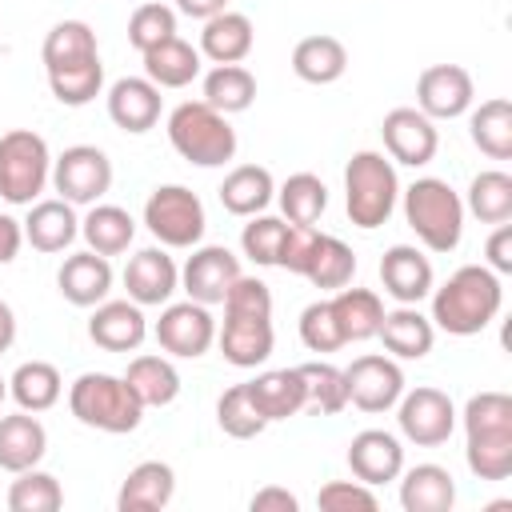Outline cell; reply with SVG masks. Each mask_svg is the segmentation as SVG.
I'll return each mask as SVG.
<instances>
[{
    "instance_id": "obj_1",
    "label": "cell",
    "mask_w": 512,
    "mask_h": 512,
    "mask_svg": "<svg viewBox=\"0 0 512 512\" xmlns=\"http://www.w3.org/2000/svg\"><path fill=\"white\" fill-rule=\"evenodd\" d=\"M428 296H432L428 320L436 328H444L448 336H476L500 316L504 284L488 264H464Z\"/></svg>"
},
{
    "instance_id": "obj_2",
    "label": "cell",
    "mask_w": 512,
    "mask_h": 512,
    "mask_svg": "<svg viewBox=\"0 0 512 512\" xmlns=\"http://www.w3.org/2000/svg\"><path fill=\"white\" fill-rule=\"evenodd\" d=\"M404 220L428 252H452L464 236V200L440 176H420L404 192Z\"/></svg>"
},
{
    "instance_id": "obj_3",
    "label": "cell",
    "mask_w": 512,
    "mask_h": 512,
    "mask_svg": "<svg viewBox=\"0 0 512 512\" xmlns=\"http://www.w3.org/2000/svg\"><path fill=\"white\" fill-rule=\"evenodd\" d=\"M68 408L84 428L112 432V436L136 432L144 420V404L136 400L128 380L112 372H80L68 388Z\"/></svg>"
},
{
    "instance_id": "obj_4",
    "label": "cell",
    "mask_w": 512,
    "mask_h": 512,
    "mask_svg": "<svg viewBox=\"0 0 512 512\" xmlns=\"http://www.w3.org/2000/svg\"><path fill=\"white\" fill-rule=\"evenodd\" d=\"M168 140L196 168H220L236 156V128L204 100H184L168 112Z\"/></svg>"
},
{
    "instance_id": "obj_5",
    "label": "cell",
    "mask_w": 512,
    "mask_h": 512,
    "mask_svg": "<svg viewBox=\"0 0 512 512\" xmlns=\"http://www.w3.org/2000/svg\"><path fill=\"white\" fill-rule=\"evenodd\" d=\"M396 200H400V180L384 152L364 148L344 164V208L356 228L372 232L388 224V216L396 212Z\"/></svg>"
},
{
    "instance_id": "obj_6",
    "label": "cell",
    "mask_w": 512,
    "mask_h": 512,
    "mask_svg": "<svg viewBox=\"0 0 512 512\" xmlns=\"http://www.w3.org/2000/svg\"><path fill=\"white\" fill-rule=\"evenodd\" d=\"M52 180L48 140L32 128H12L0 136V196L8 204H32Z\"/></svg>"
},
{
    "instance_id": "obj_7",
    "label": "cell",
    "mask_w": 512,
    "mask_h": 512,
    "mask_svg": "<svg viewBox=\"0 0 512 512\" xmlns=\"http://www.w3.org/2000/svg\"><path fill=\"white\" fill-rule=\"evenodd\" d=\"M144 224L164 248H196L204 228H208V216H204V204L192 188L160 184L144 200Z\"/></svg>"
},
{
    "instance_id": "obj_8",
    "label": "cell",
    "mask_w": 512,
    "mask_h": 512,
    "mask_svg": "<svg viewBox=\"0 0 512 512\" xmlns=\"http://www.w3.org/2000/svg\"><path fill=\"white\" fill-rule=\"evenodd\" d=\"M52 188L60 200L76 204H96L112 188V160L96 144H72L52 160Z\"/></svg>"
},
{
    "instance_id": "obj_9",
    "label": "cell",
    "mask_w": 512,
    "mask_h": 512,
    "mask_svg": "<svg viewBox=\"0 0 512 512\" xmlns=\"http://www.w3.org/2000/svg\"><path fill=\"white\" fill-rule=\"evenodd\" d=\"M396 424H400L404 440H412L420 448H436L456 432L452 396L432 388V384H420V388H412L396 400Z\"/></svg>"
},
{
    "instance_id": "obj_10",
    "label": "cell",
    "mask_w": 512,
    "mask_h": 512,
    "mask_svg": "<svg viewBox=\"0 0 512 512\" xmlns=\"http://www.w3.org/2000/svg\"><path fill=\"white\" fill-rule=\"evenodd\" d=\"M152 336H156V344H160L168 356L196 360V356H204V352L216 344V320H212L208 304L180 300V304H164V312H160Z\"/></svg>"
},
{
    "instance_id": "obj_11",
    "label": "cell",
    "mask_w": 512,
    "mask_h": 512,
    "mask_svg": "<svg viewBox=\"0 0 512 512\" xmlns=\"http://www.w3.org/2000/svg\"><path fill=\"white\" fill-rule=\"evenodd\" d=\"M344 388H348V404H356L360 412H388L404 396V372L392 356L368 352L344 368Z\"/></svg>"
},
{
    "instance_id": "obj_12",
    "label": "cell",
    "mask_w": 512,
    "mask_h": 512,
    "mask_svg": "<svg viewBox=\"0 0 512 512\" xmlns=\"http://www.w3.org/2000/svg\"><path fill=\"white\" fill-rule=\"evenodd\" d=\"M240 276V256L228 252L224 244H204V248H192V256L184 260L180 268V284L188 292V300L196 304H224L232 280Z\"/></svg>"
},
{
    "instance_id": "obj_13",
    "label": "cell",
    "mask_w": 512,
    "mask_h": 512,
    "mask_svg": "<svg viewBox=\"0 0 512 512\" xmlns=\"http://www.w3.org/2000/svg\"><path fill=\"white\" fill-rule=\"evenodd\" d=\"M472 76L460 64H432L416 80V108L428 120H456L472 108Z\"/></svg>"
},
{
    "instance_id": "obj_14",
    "label": "cell",
    "mask_w": 512,
    "mask_h": 512,
    "mask_svg": "<svg viewBox=\"0 0 512 512\" xmlns=\"http://www.w3.org/2000/svg\"><path fill=\"white\" fill-rule=\"evenodd\" d=\"M380 136H384V152L408 168H424L440 148L436 124L420 108H392L380 124Z\"/></svg>"
},
{
    "instance_id": "obj_15",
    "label": "cell",
    "mask_w": 512,
    "mask_h": 512,
    "mask_svg": "<svg viewBox=\"0 0 512 512\" xmlns=\"http://www.w3.org/2000/svg\"><path fill=\"white\" fill-rule=\"evenodd\" d=\"M380 284L396 304H420L436 288L432 260L416 244H392L380 256Z\"/></svg>"
},
{
    "instance_id": "obj_16",
    "label": "cell",
    "mask_w": 512,
    "mask_h": 512,
    "mask_svg": "<svg viewBox=\"0 0 512 512\" xmlns=\"http://www.w3.org/2000/svg\"><path fill=\"white\" fill-rule=\"evenodd\" d=\"M124 288H128V300H136L140 308L168 304L172 292L180 288V268L164 252V244L160 248H140L124 268Z\"/></svg>"
},
{
    "instance_id": "obj_17",
    "label": "cell",
    "mask_w": 512,
    "mask_h": 512,
    "mask_svg": "<svg viewBox=\"0 0 512 512\" xmlns=\"http://www.w3.org/2000/svg\"><path fill=\"white\" fill-rule=\"evenodd\" d=\"M348 468L360 484L376 488V484H388V480H400L404 472V448L392 432L384 428H364L352 436L348 444Z\"/></svg>"
},
{
    "instance_id": "obj_18",
    "label": "cell",
    "mask_w": 512,
    "mask_h": 512,
    "mask_svg": "<svg viewBox=\"0 0 512 512\" xmlns=\"http://www.w3.org/2000/svg\"><path fill=\"white\" fill-rule=\"evenodd\" d=\"M88 336L104 352H136L148 336V316L136 300H100L88 320Z\"/></svg>"
},
{
    "instance_id": "obj_19",
    "label": "cell",
    "mask_w": 512,
    "mask_h": 512,
    "mask_svg": "<svg viewBox=\"0 0 512 512\" xmlns=\"http://www.w3.org/2000/svg\"><path fill=\"white\" fill-rule=\"evenodd\" d=\"M56 284H60V296L68 304L96 308L112 292V264H108V256H100L92 248L72 252V256H64V264L56 272Z\"/></svg>"
},
{
    "instance_id": "obj_20",
    "label": "cell",
    "mask_w": 512,
    "mask_h": 512,
    "mask_svg": "<svg viewBox=\"0 0 512 512\" xmlns=\"http://www.w3.org/2000/svg\"><path fill=\"white\" fill-rule=\"evenodd\" d=\"M216 344L232 368H256L276 348L272 316H228L224 312V328L216 332Z\"/></svg>"
},
{
    "instance_id": "obj_21",
    "label": "cell",
    "mask_w": 512,
    "mask_h": 512,
    "mask_svg": "<svg viewBox=\"0 0 512 512\" xmlns=\"http://www.w3.org/2000/svg\"><path fill=\"white\" fill-rule=\"evenodd\" d=\"M108 116L116 128L140 136L160 124V88L148 76H124L108 88Z\"/></svg>"
},
{
    "instance_id": "obj_22",
    "label": "cell",
    "mask_w": 512,
    "mask_h": 512,
    "mask_svg": "<svg viewBox=\"0 0 512 512\" xmlns=\"http://www.w3.org/2000/svg\"><path fill=\"white\" fill-rule=\"evenodd\" d=\"M172 496H176V472H172V464L144 460V464H136L124 476V484L116 492V508L120 512H160V508L172 504Z\"/></svg>"
},
{
    "instance_id": "obj_23",
    "label": "cell",
    "mask_w": 512,
    "mask_h": 512,
    "mask_svg": "<svg viewBox=\"0 0 512 512\" xmlns=\"http://www.w3.org/2000/svg\"><path fill=\"white\" fill-rule=\"evenodd\" d=\"M376 336L384 340L392 360H424L432 352V344H436V324L416 304H400V308L384 312Z\"/></svg>"
},
{
    "instance_id": "obj_24",
    "label": "cell",
    "mask_w": 512,
    "mask_h": 512,
    "mask_svg": "<svg viewBox=\"0 0 512 512\" xmlns=\"http://www.w3.org/2000/svg\"><path fill=\"white\" fill-rule=\"evenodd\" d=\"M48 452V432L44 424L36 420V412H12V416H0V468L4 472H24V468H36Z\"/></svg>"
},
{
    "instance_id": "obj_25",
    "label": "cell",
    "mask_w": 512,
    "mask_h": 512,
    "mask_svg": "<svg viewBox=\"0 0 512 512\" xmlns=\"http://www.w3.org/2000/svg\"><path fill=\"white\" fill-rule=\"evenodd\" d=\"M252 44H256V28H252V20L244 12L224 8V12L204 20L200 56H208L212 64H240V60H248Z\"/></svg>"
},
{
    "instance_id": "obj_26",
    "label": "cell",
    "mask_w": 512,
    "mask_h": 512,
    "mask_svg": "<svg viewBox=\"0 0 512 512\" xmlns=\"http://www.w3.org/2000/svg\"><path fill=\"white\" fill-rule=\"evenodd\" d=\"M20 224H24V240L36 252H64L80 236V220H76L72 204L60 196L28 204V220H20Z\"/></svg>"
},
{
    "instance_id": "obj_27",
    "label": "cell",
    "mask_w": 512,
    "mask_h": 512,
    "mask_svg": "<svg viewBox=\"0 0 512 512\" xmlns=\"http://www.w3.org/2000/svg\"><path fill=\"white\" fill-rule=\"evenodd\" d=\"M248 396L256 404V412L276 424V420H288L304 408V376L300 368H272V372H260L256 380H248Z\"/></svg>"
},
{
    "instance_id": "obj_28",
    "label": "cell",
    "mask_w": 512,
    "mask_h": 512,
    "mask_svg": "<svg viewBox=\"0 0 512 512\" xmlns=\"http://www.w3.org/2000/svg\"><path fill=\"white\" fill-rule=\"evenodd\" d=\"M456 480L440 464H416L400 480V508L404 512H452Z\"/></svg>"
},
{
    "instance_id": "obj_29",
    "label": "cell",
    "mask_w": 512,
    "mask_h": 512,
    "mask_svg": "<svg viewBox=\"0 0 512 512\" xmlns=\"http://www.w3.org/2000/svg\"><path fill=\"white\" fill-rule=\"evenodd\" d=\"M292 72L304 84H336L348 72V48L336 36H324V32L304 36L292 48Z\"/></svg>"
},
{
    "instance_id": "obj_30",
    "label": "cell",
    "mask_w": 512,
    "mask_h": 512,
    "mask_svg": "<svg viewBox=\"0 0 512 512\" xmlns=\"http://www.w3.org/2000/svg\"><path fill=\"white\" fill-rule=\"evenodd\" d=\"M272 196H276V180L264 164H240L220 184V204L232 216H256L272 204Z\"/></svg>"
},
{
    "instance_id": "obj_31",
    "label": "cell",
    "mask_w": 512,
    "mask_h": 512,
    "mask_svg": "<svg viewBox=\"0 0 512 512\" xmlns=\"http://www.w3.org/2000/svg\"><path fill=\"white\" fill-rule=\"evenodd\" d=\"M124 380H128V388L136 392V400L144 408H164L180 396V372L168 356H152V352L132 356Z\"/></svg>"
},
{
    "instance_id": "obj_32",
    "label": "cell",
    "mask_w": 512,
    "mask_h": 512,
    "mask_svg": "<svg viewBox=\"0 0 512 512\" xmlns=\"http://www.w3.org/2000/svg\"><path fill=\"white\" fill-rule=\"evenodd\" d=\"M140 56H144V76L156 88H188L200 76V48H192L180 36H172V40H164Z\"/></svg>"
},
{
    "instance_id": "obj_33",
    "label": "cell",
    "mask_w": 512,
    "mask_h": 512,
    "mask_svg": "<svg viewBox=\"0 0 512 512\" xmlns=\"http://www.w3.org/2000/svg\"><path fill=\"white\" fill-rule=\"evenodd\" d=\"M80 236L100 256H120L136 240V220L120 204H88V216L80 220Z\"/></svg>"
},
{
    "instance_id": "obj_34",
    "label": "cell",
    "mask_w": 512,
    "mask_h": 512,
    "mask_svg": "<svg viewBox=\"0 0 512 512\" xmlns=\"http://www.w3.org/2000/svg\"><path fill=\"white\" fill-rule=\"evenodd\" d=\"M332 312H336V324L344 332V344L372 340L380 332V320H384V300L372 288H348L344 284L332 296Z\"/></svg>"
},
{
    "instance_id": "obj_35",
    "label": "cell",
    "mask_w": 512,
    "mask_h": 512,
    "mask_svg": "<svg viewBox=\"0 0 512 512\" xmlns=\"http://www.w3.org/2000/svg\"><path fill=\"white\" fill-rule=\"evenodd\" d=\"M468 136L472 144L492 156V160H512V104L504 96L484 100L472 116H468Z\"/></svg>"
},
{
    "instance_id": "obj_36",
    "label": "cell",
    "mask_w": 512,
    "mask_h": 512,
    "mask_svg": "<svg viewBox=\"0 0 512 512\" xmlns=\"http://www.w3.org/2000/svg\"><path fill=\"white\" fill-rule=\"evenodd\" d=\"M352 276H356V252H352L340 236L316 232V244H312L304 280H312V284L324 288V292H336V288L352 284Z\"/></svg>"
},
{
    "instance_id": "obj_37",
    "label": "cell",
    "mask_w": 512,
    "mask_h": 512,
    "mask_svg": "<svg viewBox=\"0 0 512 512\" xmlns=\"http://www.w3.org/2000/svg\"><path fill=\"white\" fill-rule=\"evenodd\" d=\"M60 392H64V380H60L56 364H48V360H28L8 380V396L24 412H48L60 400Z\"/></svg>"
},
{
    "instance_id": "obj_38",
    "label": "cell",
    "mask_w": 512,
    "mask_h": 512,
    "mask_svg": "<svg viewBox=\"0 0 512 512\" xmlns=\"http://www.w3.org/2000/svg\"><path fill=\"white\" fill-rule=\"evenodd\" d=\"M256 100V76L244 64H216L204 76V104H212L216 112L232 116V112H248Z\"/></svg>"
},
{
    "instance_id": "obj_39",
    "label": "cell",
    "mask_w": 512,
    "mask_h": 512,
    "mask_svg": "<svg viewBox=\"0 0 512 512\" xmlns=\"http://www.w3.org/2000/svg\"><path fill=\"white\" fill-rule=\"evenodd\" d=\"M464 212H472L480 224L512 220V176L500 172V168H488V172L472 176L468 196H464Z\"/></svg>"
},
{
    "instance_id": "obj_40",
    "label": "cell",
    "mask_w": 512,
    "mask_h": 512,
    "mask_svg": "<svg viewBox=\"0 0 512 512\" xmlns=\"http://www.w3.org/2000/svg\"><path fill=\"white\" fill-rule=\"evenodd\" d=\"M92 56H100V48H96V32L84 20H60V24H52V32L40 44L44 72L48 68H64V64H80V60H92Z\"/></svg>"
},
{
    "instance_id": "obj_41",
    "label": "cell",
    "mask_w": 512,
    "mask_h": 512,
    "mask_svg": "<svg viewBox=\"0 0 512 512\" xmlns=\"http://www.w3.org/2000/svg\"><path fill=\"white\" fill-rule=\"evenodd\" d=\"M48 88L64 108H84L100 96L104 88V64L100 56L80 60V64H64V68H48Z\"/></svg>"
},
{
    "instance_id": "obj_42",
    "label": "cell",
    "mask_w": 512,
    "mask_h": 512,
    "mask_svg": "<svg viewBox=\"0 0 512 512\" xmlns=\"http://www.w3.org/2000/svg\"><path fill=\"white\" fill-rule=\"evenodd\" d=\"M300 376H304V408H312L316 416H336L348 408L344 368H336L328 360H308V364H300Z\"/></svg>"
},
{
    "instance_id": "obj_43",
    "label": "cell",
    "mask_w": 512,
    "mask_h": 512,
    "mask_svg": "<svg viewBox=\"0 0 512 512\" xmlns=\"http://www.w3.org/2000/svg\"><path fill=\"white\" fill-rule=\"evenodd\" d=\"M276 200H280V212H284L288 224H316L324 216V208H328V188H324L320 176L296 172V176H288L280 184Z\"/></svg>"
},
{
    "instance_id": "obj_44",
    "label": "cell",
    "mask_w": 512,
    "mask_h": 512,
    "mask_svg": "<svg viewBox=\"0 0 512 512\" xmlns=\"http://www.w3.org/2000/svg\"><path fill=\"white\" fill-rule=\"evenodd\" d=\"M60 504H64V488L52 472L24 468L8 484V508L12 512H56Z\"/></svg>"
},
{
    "instance_id": "obj_45",
    "label": "cell",
    "mask_w": 512,
    "mask_h": 512,
    "mask_svg": "<svg viewBox=\"0 0 512 512\" xmlns=\"http://www.w3.org/2000/svg\"><path fill=\"white\" fill-rule=\"evenodd\" d=\"M216 424H220V432L232 436V440H252V436H260V432L268 428V420L256 412V404H252V396H248V384H232V388L216 400Z\"/></svg>"
},
{
    "instance_id": "obj_46",
    "label": "cell",
    "mask_w": 512,
    "mask_h": 512,
    "mask_svg": "<svg viewBox=\"0 0 512 512\" xmlns=\"http://www.w3.org/2000/svg\"><path fill=\"white\" fill-rule=\"evenodd\" d=\"M464 460L476 480H508L512 476V432L496 436H468Z\"/></svg>"
},
{
    "instance_id": "obj_47",
    "label": "cell",
    "mask_w": 512,
    "mask_h": 512,
    "mask_svg": "<svg viewBox=\"0 0 512 512\" xmlns=\"http://www.w3.org/2000/svg\"><path fill=\"white\" fill-rule=\"evenodd\" d=\"M512 432V396L508 392H476L464 404V436H496Z\"/></svg>"
},
{
    "instance_id": "obj_48",
    "label": "cell",
    "mask_w": 512,
    "mask_h": 512,
    "mask_svg": "<svg viewBox=\"0 0 512 512\" xmlns=\"http://www.w3.org/2000/svg\"><path fill=\"white\" fill-rule=\"evenodd\" d=\"M172 36H176V8H168V4H160V0L140 4V8L128 16V44H132L136 52H148V48L172 40Z\"/></svg>"
},
{
    "instance_id": "obj_49",
    "label": "cell",
    "mask_w": 512,
    "mask_h": 512,
    "mask_svg": "<svg viewBox=\"0 0 512 512\" xmlns=\"http://www.w3.org/2000/svg\"><path fill=\"white\" fill-rule=\"evenodd\" d=\"M284 232H288V220L256 212V216H248V224H244V232H240V248H244V256H248V260H256V264L272 268V264L280 260Z\"/></svg>"
},
{
    "instance_id": "obj_50",
    "label": "cell",
    "mask_w": 512,
    "mask_h": 512,
    "mask_svg": "<svg viewBox=\"0 0 512 512\" xmlns=\"http://www.w3.org/2000/svg\"><path fill=\"white\" fill-rule=\"evenodd\" d=\"M300 340L308 352H336L344 348V332L336 324V312H332V300H316L300 312Z\"/></svg>"
},
{
    "instance_id": "obj_51",
    "label": "cell",
    "mask_w": 512,
    "mask_h": 512,
    "mask_svg": "<svg viewBox=\"0 0 512 512\" xmlns=\"http://www.w3.org/2000/svg\"><path fill=\"white\" fill-rule=\"evenodd\" d=\"M224 312L228 316H272V288L264 280L240 272L224 296Z\"/></svg>"
},
{
    "instance_id": "obj_52",
    "label": "cell",
    "mask_w": 512,
    "mask_h": 512,
    "mask_svg": "<svg viewBox=\"0 0 512 512\" xmlns=\"http://www.w3.org/2000/svg\"><path fill=\"white\" fill-rule=\"evenodd\" d=\"M316 504H320L324 512H352V508L372 512L380 500H376V492H372L368 484H360V480H328V484L320 488Z\"/></svg>"
},
{
    "instance_id": "obj_53",
    "label": "cell",
    "mask_w": 512,
    "mask_h": 512,
    "mask_svg": "<svg viewBox=\"0 0 512 512\" xmlns=\"http://www.w3.org/2000/svg\"><path fill=\"white\" fill-rule=\"evenodd\" d=\"M312 244H316V224H288L284 232V244H280V268L304 276L308 268V256H312Z\"/></svg>"
},
{
    "instance_id": "obj_54",
    "label": "cell",
    "mask_w": 512,
    "mask_h": 512,
    "mask_svg": "<svg viewBox=\"0 0 512 512\" xmlns=\"http://www.w3.org/2000/svg\"><path fill=\"white\" fill-rule=\"evenodd\" d=\"M484 256H488V268H492L496 276H508V272H512V224H508V220L496 224V232H492L488 244H484Z\"/></svg>"
},
{
    "instance_id": "obj_55",
    "label": "cell",
    "mask_w": 512,
    "mask_h": 512,
    "mask_svg": "<svg viewBox=\"0 0 512 512\" xmlns=\"http://www.w3.org/2000/svg\"><path fill=\"white\" fill-rule=\"evenodd\" d=\"M296 508H300V500L288 488H276V484H268L252 496V512H296Z\"/></svg>"
},
{
    "instance_id": "obj_56",
    "label": "cell",
    "mask_w": 512,
    "mask_h": 512,
    "mask_svg": "<svg viewBox=\"0 0 512 512\" xmlns=\"http://www.w3.org/2000/svg\"><path fill=\"white\" fill-rule=\"evenodd\" d=\"M24 244V224L8 212H0V264H12Z\"/></svg>"
},
{
    "instance_id": "obj_57",
    "label": "cell",
    "mask_w": 512,
    "mask_h": 512,
    "mask_svg": "<svg viewBox=\"0 0 512 512\" xmlns=\"http://www.w3.org/2000/svg\"><path fill=\"white\" fill-rule=\"evenodd\" d=\"M224 8H228V0H176V12H184L192 20H208V16L224 12Z\"/></svg>"
},
{
    "instance_id": "obj_58",
    "label": "cell",
    "mask_w": 512,
    "mask_h": 512,
    "mask_svg": "<svg viewBox=\"0 0 512 512\" xmlns=\"http://www.w3.org/2000/svg\"><path fill=\"white\" fill-rule=\"evenodd\" d=\"M12 340H16V312L0 300V352H8Z\"/></svg>"
},
{
    "instance_id": "obj_59",
    "label": "cell",
    "mask_w": 512,
    "mask_h": 512,
    "mask_svg": "<svg viewBox=\"0 0 512 512\" xmlns=\"http://www.w3.org/2000/svg\"><path fill=\"white\" fill-rule=\"evenodd\" d=\"M4 396H8V380L0 376V404H4Z\"/></svg>"
}]
</instances>
